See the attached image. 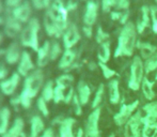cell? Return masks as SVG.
<instances>
[{
  "mask_svg": "<svg viewBox=\"0 0 157 137\" xmlns=\"http://www.w3.org/2000/svg\"><path fill=\"white\" fill-rule=\"evenodd\" d=\"M9 72L8 70H6L4 67H0V80H4V79H6V77L8 76Z\"/></svg>",
  "mask_w": 157,
  "mask_h": 137,
  "instance_id": "cell-45",
  "label": "cell"
},
{
  "mask_svg": "<svg viewBox=\"0 0 157 137\" xmlns=\"http://www.w3.org/2000/svg\"><path fill=\"white\" fill-rule=\"evenodd\" d=\"M75 137H85V133H83V130L82 129H79L78 131H77V134Z\"/></svg>",
  "mask_w": 157,
  "mask_h": 137,
  "instance_id": "cell-50",
  "label": "cell"
},
{
  "mask_svg": "<svg viewBox=\"0 0 157 137\" xmlns=\"http://www.w3.org/2000/svg\"><path fill=\"white\" fill-rule=\"evenodd\" d=\"M103 96H104V85L103 84H101L98 87V89H97L96 93H95V98L93 100V102H92V108H94V109H96L97 106L101 104V99H103Z\"/></svg>",
  "mask_w": 157,
  "mask_h": 137,
  "instance_id": "cell-34",
  "label": "cell"
},
{
  "mask_svg": "<svg viewBox=\"0 0 157 137\" xmlns=\"http://www.w3.org/2000/svg\"><path fill=\"white\" fill-rule=\"evenodd\" d=\"M138 105H139V101H135V102L128 104V105L122 104V106H121V108H120V112L117 115H114V117H113V120H114V122H116V124L120 125V127L125 124V123L129 120L130 117H132V112L138 107Z\"/></svg>",
  "mask_w": 157,
  "mask_h": 137,
  "instance_id": "cell-7",
  "label": "cell"
},
{
  "mask_svg": "<svg viewBox=\"0 0 157 137\" xmlns=\"http://www.w3.org/2000/svg\"><path fill=\"white\" fill-rule=\"evenodd\" d=\"M21 137H31V136H27V135H26V134H25V133H24V134H23V135H21Z\"/></svg>",
  "mask_w": 157,
  "mask_h": 137,
  "instance_id": "cell-52",
  "label": "cell"
},
{
  "mask_svg": "<svg viewBox=\"0 0 157 137\" xmlns=\"http://www.w3.org/2000/svg\"><path fill=\"white\" fill-rule=\"evenodd\" d=\"M157 135V121L152 124L144 125L142 131V137H156Z\"/></svg>",
  "mask_w": 157,
  "mask_h": 137,
  "instance_id": "cell-32",
  "label": "cell"
},
{
  "mask_svg": "<svg viewBox=\"0 0 157 137\" xmlns=\"http://www.w3.org/2000/svg\"><path fill=\"white\" fill-rule=\"evenodd\" d=\"M97 58H98L99 62L101 63H106L110 58V43L109 42H106L103 43L101 46V49L99 53L97 55Z\"/></svg>",
  "mask_w": 157,
  "mask_h": 137,
  "instance_id": "cell-29",
  "label": "cell"
},
{
  "mask_svg": "<svg viewBox=\"0 0 157 137\" xmlns=\"http://www.w3.org/2000/svg\"><path fill=\"white\" fill-rule=\"evenodd\" d=\"M34 71V65H33L31 60V56L29 53L23 52L21 57V60L18 62V67H17V72L21 76L27 77Z\"/></svg>",
  "mask_w": 157,
  "mask_h": 137,
  "instance_id": "cell-11",
  "label": "cell"
},
{
  "mask_svg": "<svg viewBox=\"0 0 157 137\" xmlns=\"http://www.w3.org/2000/svg\"><path fill=\"white\" fill-rule=\"evenodd\" d=\"M156 80H157V75H156Z\"/></svg>",
  "mask_w": 157,
  "mask_h": 137,
  "instance_id": "cell-55",
  "label": "cell"
},
{
  "mask_svg": "<svg viewBox=\"0 0 157 137\" xmlns=\"http://www.w3.org/2000/svg\"><path fill=\"white\" fill-rule=\"evenodd\" d=\"M1 9H2V6H1V1H0V11H1Z\"/></svg>",
  "mask_w": 157,
  "mask_h": 137,
  "instance_id": "cell-53",
  "label": "cell"
},
{
  "mask_svg": "<svg viewBox=\"0 0 157 137\" xmlns=\"http://www.w3.org/2000/svg\"><path fill=\"white\" fill-rule=\"evenodd\" d=\"M157 68V52L153 56H151L149 59H147L145 61V65H144V70L145 72L149 74V73L153 72Z\"/></svg>",
  "mask_w": 157,
  "mask_h": 137,
  "instance_id": "cell-31",
  "label": "cell"
},
{
  "mask_svg": "<svg viewBox=\"0 0 157 137\" xmlns=\"http://www.w3.org/2000/svg\"><path fill=\"white\" fill-rule=\"evenodd\" d=\"M74 89H73V88H70V89H68V91H67V93L65 94V98H64V103H70L71 101L73 100V99H74Z\"/></svg>",
  "mask_w": 157,
  "mask_h": 137,
  "instance_id": "cell-43",
  "label": "cell"
},
{
  "mask_svg": "<svg viewBox=\"0 0 157 137\" xmlns=\"http://www.w3.org/2000/svg\"><path fill=\"white\" fill-rule=\"evenodd\" d=\"M36 105H37V108H39V110L41 112V114L43 115L44 117H48V116H49V109H48L47 102H46V101L44 100L42 96L37 99Z\"/></svg>",
  "mask_w": 157,
  "mask_h": 137,
  "instance_id": "cell-35",
  "label": "cell"
},
{
  "mask_svg": "<svg viewBox=\"0 0 157 137\" xmlns=\"http://www.w3.org/2000/svg\"><path fill=\"white\" fill-rule=\"evenodd\" d=\"M119 0H101V6L104 12H109L112 6H116Z\"/></svg>",
  "mask_w": 157,
  "mask_h": 137,
  "instance_id": "cell-39",
  "label": "cell"
},
{
  "mask_svg": "<svg viewBox=\"0 0 157 137\" xmlns=\"http://www.w3.org/2000/svg\"><path fill=\"white\" fill-rule=\"evenodd\" d=\"M45 131V123L40 116H33L30 120V136L39 137Z\"/></svg>",
  "mask_w": 157,
  "mask_h": 137,
  "instance_id": "cell-17",
  "label": "cell"
},
{
  "mask_svg": "<svg viewBox=\"0 0 157 137\" xmlns=\"http://www.w3.org/2000/svg\"><path fill=\"white\" fill-rule=\"evenodd\" d=\"M24 127H25L24 120L18 117L15 119L13 124L6 131V133L2 135V137H21L24 134Z\"/></svg>",
  "mask_w": 157,
  "mask_h": 137,
  "instance_id": "cell-20",
  "label": "cell"
},
{
  "mask_svg": "<svg viewBox=\"0 0 157 137\" xmlns=\"http://www.w3.org/2000/svg\"><path fill=\"white\" fill-rule=\"evenodd\" d=\"M74 118H65L59 125V137H75L73 133V127L75 124Z\"/></svg>",
  "mask_w": 157,
  "mask_h": 137,
  "instance_id": "cell-19",
  "label": "cell"
},
{
  "mask_svg": "<svg viewBox=\"0 0 157 137\" xmlns=\"http://www.w3.org/2000/svg\"><path fill=\"white\" fill-rule=\"evenodd\" d=\"M143 71H144V65L141 61V58L139 56H136L130 65V78L128 81V87L134 91L138 90L142 84L144 78Z\"/></svg>",
  "mask_w": 157,
  "mask_h": 137,
  "instance_id": "cell-4",
  "label": "cell"
},
{
  "mask_svg": "<svg viewBox=\"0 0 157 137\" xmlns=\"http://www.w3.org/2000/svg\"><path fill=\"white\" fill-rule=\"evenodd\" d=\"M6 6H9V8H16L17 6H19V4L21 3V0H6Z\"/></svg>",
  "mask_w": 157,
  "mask_h": 137,
  "instance_id": "cell-44",
  "label": "cell"
},
{
  "mask_svg": "<svg viewBox=\"0 0 157 137\" xmlns=\"http://www.w3.org/2000/svg\"><path fill=\"white\" fill-rule=\"evenodd\" d=\"M75 58H76V54L73 49H66L63 53L62 57H61L60 61H59V68H67L73 65Z\"/></svg>",
  "mask_w": 157,
  "mask_h": 137,
  "instance_id": "cell-24",
  "label": "cell"
},
{
  "mask_svg": "<svg viewBox=\"0 0 157 137\" xmlns=\"http://www.w3.org/2000/svg\"><path fill=\"white\" fill-rule=\"evenodd\" d=\"M83 32H85V34L87 35L88 37H92V27L85 26V27H83Z\"/></svg>",
  "mask_w": 157,
  "mask_h": 137,
  "instance_id": "cell-49",
  "label": "cell"
},
{
  "mask_svg": "<svg viewBox=\"0 0 157 137\" xmlns=\"http://www.w3.org/2000/svg\"><path fill=\"white\" fill-rule=\"evenodd\" d=\"M108 39H109V34H108L107 32H105L101 27H99L96 32V42L99 44H103V43L108 42Z\"/></svg>",
  "mask_w": 157,
  "mask_h": 137,
  "instance_id": "cell-38",
  "label": "cell"
},
{
  "mask_svg": "<svg viewBox=\"0 0 157 137\" xmlns=\"http://www.w3.org/2000/svg\"><path fill=\"white\" fill-rule=\"evenodd\" d=\"M123 17V13H120V12H112L111 13V18L114 19V21H120L122 19Z\"/></svg>",
  "mask_w": 157,
  "mask_h": 137,
  "instance_id": "cell-48",
  "label": "cell"
},
{
  "mask_svg": "<svg viewBox=\"0 0 157 137\" xmlns=\"http://www.w3.org/2000/svg\"><path fill=\"white\" fill-rule=\"evenodd\" d=\"M129 4H130L129 0H119L116 8L119 9V10H127L129 8Z\"/></svg>",
  "mask_w": 157,
  "mask_h": 137,
  "instance_id": "cell-42",
  "label": "cell"
},
{
  "mask_svg": "<svg viewBox=\"0 0 157 137\" xmlns=\"http://www.w3.org/2000/svg\"><path fill=\"white\" fill-rule=\"evenodd\" d=\"M155 1H156V3H157V0H155Z\"/></svg>",
  "mask_w": 157,
  "mask_h": 137,
  "instance_id": "cell-56",
  "label": "cell"
},
{
  "mask_svg": "<svg viewBox=\"0 0 157 137\" xmlns=\"http://www.w3.org/2000/svg\"><path fill=\"white\" fill-rule=\"evenodd\" d=\"M73 103H74V108H75V114L77 116H80L81 115V103L79 101V98L77 94L74 96V99H73Z\"/></svg>",
  "mask_w": 157,
  "mask_h": 137,
  "instance_id": "cell-41",
  "label": "cell"
},
{
  "mask_svg": "<svg viewBox=\"0 0 157 137\" xmlns=\"http://www.w3.org/2000/svg\"><path fill=\"white\" fill-rule=\"evenodd\" d=\"M73 80H74V78H73L72 75L65 74V75H61V76H59L56 80V84H58V85H62V86H64V87L67 88L68 86L73 83Z\"/></svg>",
  "mask_w": 157,
  "mask_h": 137,
  "instance_id": "cell-36",
  "label": "cell"
},
{
  "mask_svg": "<svg viewBox=\"0 0 157 137\" xmlns=\"http://www.w3.org/2000/svg\"><path fill=\"white\" fill-rule=\"evenodd\" d=\"M11 110L8 107H2L0 109V135H4L10 127Z\"/></svg>",
  "mask_w": 157,
  "mask_h": 137,
  "instance_id": "cell-21",
  "label": "cell"
},
{
  "mask_svg": "<svg viewBox=\"0 0 157 137\" xmlns=\"http://www.w3.org/2000/svg\"><path fill=\"white\" fill-rule=\"evenodd\" d=\"M97 10H98V4L96 2L93 0L88 1L85 15H83V23L86 24V26L92 27L95 24L97 18Z\"/></svg>",
  "mask_w": 157,
  "mask_h": 137,
  "instance_id": "cell-14",
  "label": "cell"
},
{
  "mask_svg": "<svg viewBox=\"0 0 157 137\" xmlns=\"http://www.w3.org/2000/svg\"><path fill=\"white\" fill-rule=\"evenodd\" d=\"M141 86H142V91L145 99L149 101L153 100L155 98V93H154V90H153V83H151L147 77H144Z\"/></svg>",
  "mask_w": 157,
  "mask_h": 137,
  "instance_id": "cell-27",
  "label": "cell"
},
{
  "mask_svg": "<svg viewBox=\"0 0 157 137\" xmlns=\"http://www.w3.org/2000/svg\"><path fill=\"white\" fill-rule=\"evenodd\" d=\"M0 41H1V37H0Z\"/></svg>",
  "mask_w": 157,
  "mask_h": 137,
  "instance_id": "cell-57",
  "label": "cell"
},
{
  "mask_svg": "<svg viewBox=\"0 0 157 137\" xmlns=\"http://www.w3.org/2000/svg\"><path fill=\"white\" fill-rule=\"evenodd\" d=\"M54 92H55L54 81L49 80V81H47V83L45 84V86L43 87L41 96L46 102H49V101L54 100Z\"/></svg>",
  "mask_w": 157,
  "mask_h": 137,
  "instance_id": "cell-28",
  "label": "cell"
},
{
  "mask_svg": "<svg viewBox=\"0 0 157 137\" xmlns=\"http://www.w3.org/2000/svg\"><path fill=\"white\" fill-rule=\"evenodd\" d=\"M37 65L40 68L45 67L50 60L49 53H50V43L48 41H45L44 44L37 50Z\"/></svg>",
  "mask_w": 157,
  "mask_h": 137,
  "instance_id": "cell-18",
  "label": "cell"
},
{
  "mask_svg": "<svg viewBox=\"0 0 157 137\" xmlns=\"http://www.w3.org/2000/svg\"><path fill=\"white\" fill-rule=\"evenodd\" d=\"M32 6H34L35 9H42L44 8V2L43 0H31Z\"/></svg>",
  "mask_w": 157,
  "mask_h": 137,
  "instance_id": "cell-46",
  "label": "cell"
},
{
  "mask_svg": "<svg viewBox=\"0 0 157 137\" xmlns=\"http://www.w3.org/2000/svg\"><path fill=\"white\" fill-rule=\"evenodd\" d=\"M137 30L132 23L128 22L124 27L122 28L119 35L118 46H117L114 57H122V56H132L134 53L136 43V34Z\"/></svg>",
  "mask_w": 157,
  "mask_h": 137,
  "instance_id": "cell-1",
  "label": "cell"
},
{
  "mask_svg": "<svg viewBox=\"0 0 157 137\" xmlns=\"http://www.w3.org/2000/svg\"><path fill=\"white\" fill-rule=\"evenodd\" d=\"M40 23L36 18H31L28 22L27 26L23 29L21 33V44L26 47H29L31 49L37 52L39 50V33Z\"/></svg>",
  "mask_w": 157,
  "mask_h": 137,
  "instance_id": "cell-2",
  "label": "cell"
},
{
  "mask_svg": "<svg viewBox=\"0 0 157 137\" xmlns=\"http://www.w3.org/2000/svg\"><path fill=\"white\" fill-rule=\"evenodd\" d=\"M4 31L8 37H15L18 33H21V23H19L17 19L11 15L6 18V27H4Z\"/></svg>",
  "mask_w": 157,
  "mask_h": 137,
  "instance_id": "cell-15",
  "label": "cell"
},
{
  "mask_svg": "<svg viewBox=\"0 0 157 137\" xmlns=\"http://www.w3.org/2000/svg\"><path fill=\"white\" fill-rule=\"evenodd\" d=\"M44 81V74L41 70H34L30 75H28L24 81V88L21 93L32 99L36 96L39 91L41 90Z\"/></svg>",
  "mask_w": 157,
  "mask_h": 137,
  "instance_id": "cell-3",
  "label": "cell"
},
{
  "mask_svg": "<svg viewBox=\"0 0 157 137\" xmlns=\"http://www.w3.org/2000/svg\"><path fill=\"white\" fill-rule=\"evenodd\" d=\"M142 124V114L138 112L129 118L125 124V137H140L139 127Z\"/></svg>",
  "mask_w": 157,
  "mask_h": 137,
  "instance_id": "cell-6",
  "label": "cell"
},
{
  "mask_svg": "<svg viewBox=\"0 0 157 137\" xmlns=\"http://www.w3.org/2000/svg\"><path fill=\"white\" fill-rule=\"evenodd\" d=\"M98 65L101 67V71H103V75H104V77H105L106 79H109V78H111V77H113L114 75H117L116 71L111 70L109 67H107V65H106V63L99 62Z\"/></svg>",
  "mask_w": 157,
  "mask_h": 137,
  "instance_id": "cell-37",
  "label": "cell"
},
{
  "mask_svg": "<svg viewBox=\"0 0 157 137\" xmlns=\"http://www.w3.org/2000/svg\"><path fill=\"white\" fill-rule=\"evenodd\" d=\"M109 137H114V135H113V134H111V135H110Z\"/></svg>",
  "mask_w": 157,
  "mask_h": 137,
  "instance_id": "cell-54",
  "label": "cell"
},
{
  "mask_svg": "<svg viewBox=\"0 0 157 137\" xmlns=\"http://www.w3.org/2000/svg\"><path fill=\"white\" fill-rule=\"evenodd\" d=\"M152 16V22H153V30L155 33H157V6H154L150 9Z\"/></svg>",
  "mask_w": 157,
  "mask_h": 137,
  "instance_id": "cell-40",
  "label": "cell"
},
{
  "mask_svg": "<svg viewBox=\"0 0 157 137\" xmlns=\"http://www.w3.org/2000/svg\"><path fill=\"white\" fill-rule=\"evenodd\" d=\"M19 81H21V75L18 74V72L13 73L12 76L0 83V90L6 96H12L18 87Z\"/></svg>",
  "mask_w": 157,
  "mask_h": 137,
  "instance_id": "cell-8",
  "label": "cell"
},
{
  "mask_svg": "<svg viewBox=\"0 0 157 137\" xmlns=\"http://www.w3.org/2000/svg\"><path fill=\"white\" fill-rule=\"evenodd\" d=\"M101 116V108L97 107L89 115L86 124L85 137H99L98 121Z\"/></svg>",
  "mask_w": 157,
  "mask_h": 137,
  "instance_id": "cell-5",
  "label": "cell"
},
{
  "mask_svg": "<svg viewBox=\"0 0 157 137\" xmlns=\"http://www.w3.org/2000/svg\"><path fill=\"white\" fill-rule=\"evenodd\" d=\"M21 54L23 53H21V48H19L18 43L17 42H12L6 49L4 59H6V63H9V65H15V63L19 62Z\"/></svg>",
  "mask_w": 157,
  "mask_h": 137,
  "instance_id": "cell-12",
  "label": "cell"
},
{
  "mask_svg": "<svg viewBox=\"0 0 157 137\" xmlns=\"http://www.w3.org/2000/svg\"><path fill=\"white\" fill-rule=\"evenodd\" d=\"M150 9L147 6H143L141 8V18L137 23V31L139 33H142L145 30V28L150 24Z\"/></svg>",
  "mask_w": 157,
  "mask_h": 137,
  "instance_id": "cell-23",
  "label": "cell"
},
{
  "mask_svg": "<svg viewBox=\"0 0 157 137\" xmlns=\"http://www.w3.org/2000/svg\"><path fill=\"white\" fill-rule=\"evenodd\" d=\"M77 91H78V98L80 101L81 105H86L90 100V96H91V89L88 86V84H86L85 81H79L78 87H77Z\"/></svg>",
  "mask_w": 157,
  "mask_h": 137,
  "instance_id": "cell-22",
  "label": "cell"
},
{
  "mask_svg": "<svg viewBox=\"0 0 157 137\" xmlns=\"http://www.w3.org/2000/svg\"><path fill=\"white\" fill-rule=\"evenodd\" d=\"M65 89L66 87L56 84V86H55V92H54V102L56 104L60 103L61 101L64 102V98H65V93L64 92H65Z\"/></svg>",
  "mask_w": 157,
  "mask_h": 137,
  "instance_id": "cell-30",
  "label": "cell"
},
{
  "mask_svg": "<svg viewBox=\"0 0 157 137\" xmlns=\"http://www.w3.org/2000/svg\"><path fill=\"white\" fill-rule=\"evenodd\" d=\"M44 26H45L46 32L48 35H55V37H60L61 34L64 33V31L59 27V25L57 24V22L55 21V18L52 17V15L50 14L49 11H47L44 17Z\"/></svg>",
  "mask_w": 157,
  "mask_h": 137,
  "instance_id": "cell-13",
  "label": "cell"
},
{
  "mask_svg": "<svg viewBox=\"0 0 157 137\" xmlns=\"http://www.w3.org/2000/svg\"><path fill=\"white\" fill-rule=\"evenodd\" d=\"M30 15H31V6L29 1H25L17 6L16 8L12 9V16L19 23H27L30 21Z\"/></svg>",
  "mask_w": 157,
  "mask_h": 137,
  "instance_id": "cell-9",
  "label": "cell"
},
{
  "mask_svg": "<svg viewBox=\"0 0 157 137\" xmlns=\"http://www.w3.org/2000/svg\"><path fill=\"white\" fill-rule=\"evenodd\" d=\"M156 34H157V33H156Z\"/></svg>",
  "mask_w": 157,
  "mask_h": 137,
  "instance_id": "cell-58",
  "label": "cell"
},
{
  "mask_svg": "<svg viewBox=\"0 0 157 137\" xmlns=\"http://www.w3.org/2000/svg\"><path fill=\"white\" fill-rule=\"evenodd\" d=\"M61 46L58 42H52L50 44V53H49V57H50V60L52 61H55L59 56L61 55Z\"/></svg>",
  "mask_w": 157,
  "mask_h": 137,
  "instance_id": "cell-33",
  "label": "cell"
},
{
  "mask_svg": "<svg viewBox=\"0 0 157 137\" xmlns=\"http://www.w3.org/2000/svg\"><path fill=\"white\" fill-rule=\"evenodd\" d=\"M39 137H55V133L52 129H46L44 131V133Z\"/></svg>",
  "mask_w": 157,
  "mask_h": 137,
  "instance_id": "cell-47",
  "label": "cell"
},
{
  "mask_svg": "<svg viewBox=\"0 0 157 137\" xmlns=\"http://www.w3.org/2000/svg\"><path fill=\"white\" fill-rule=\"evenodd\" d=\"M3 55H6V50L0 49V59H1V57L3 56Z\"/></svg>",
  "mask_w": 157,
  "mask_h": 137,
  "instance_id": "cell-51",
  "label": "cell"
},
{
  "mask_svg": "<svg viewBox=\"0 0 157 137\" xmlns=\"http://www.w3.org/2000/svg\"><path fill=\"white\" fill-rule=\"evenodd\" d=\"M80 40V34L77 29L76 25H71L63 33V44L66 49H72Z\"/></svg>",
  "mask_w": 157,
  "mask_h": 137,
  "instance_id": "cell-10",
  "label": "cell"
},
{
  "mask_svg": "<svg viewBox=\"0 0 157 137\" xmlns=\"http://www.w3.org/2000/svg\"><path fill=\"white\" fill-rule=\"evenodd\" d=\"M143 110L147 112V116L142 117V124L147 125L156 122L157 119V102H152L143 106Z\"/></svg>",
  "mask_w": 157,
  "mask_h": 137,
  "instance_id": "cell-16",
  "label": "cell"
},
{
  "mask_svg": "<svg viewBox=\"0 0 157 137\" xmlns=\"http://www.w3.org/2000/svg\"><path fill=\"white\" fill-rule=\"evenodd\" d=\"M137 47L140 49L141 56L144 59H149L151 56H153L154 54L157 52L156 46L152 45L150 43H142V42H139L137 43Z\"/></svg>",
  "mask_w": 157,
  "mask_h": 137,
  "instance_id": "cell-25",
  "label": "cell"
},
{
  "mask_svg": "<svg viewBox=\"0 0 157 137\" xmlns=\"http://www.w3.org/2000/svg\"><path fill=\"white\" fill-rule=\"evenodd\" d=\"M109 96L112 104H118L120 101V91H119V81L113 79L109 83Z\"/></svg>",
  "mask_w": 157,
  "mask_h": 137,
  "instance_id": "cell-26",
  "label": "cell"
}]
</instances>
